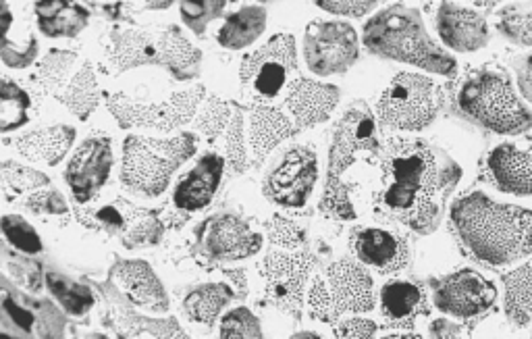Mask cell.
Here are the masks:
<instances>
[{
    "label": "cell",
    "mask_w": 532,
    "mask_h": 339,
    "mask_svg": "<svg viewBox=\"0 0 532 339\" xmlns=\"http://www.w3.org/2000/svg\"><path fill=\"white\" fill-rule=\"evenodd\" d=\"M462 177L451 156L424 140H393L381 154L377 211L416 233H433Z\"/></svg>",
    "instance_id": "6da1fadb"
},
{
    "label": "cell",
    "mask_w": 532,
    "mask_h": 339,
    "mask_svg": "<svg viewBox=\"0 0 532 339\" xmlns=\"http://www.w3.org/2000/svg\"><path fill=\"white\" fill-rule=\"evenodd\" d=\"M451 227L478 263L508 267L532 254V211L468 192L451 206Z\"/></svg>",
    "instance_id": "7a4b0ae2"
},
{
    "label": "cell",
    "mask_w": 532,
    "mask_h": 339,
    "mask_svg": "<svg viewBox=\"0 0 532 339\" xmlns=\"http://www.w3.org/2000/svg\"><path fill=\"white\" fill-rule=\"evenodd\" d=\"M364 44L372 55L416 65L424 71L451 75L456 59L429 36L420 11L406 5H391L364 25Z\"/></svg>",
    "instance_id": "3957f363"
},
{
    "label": "cell",
    "mask_w": 532,
    "mask_h": 339,
    "mask_svg": "<svg viewBox=\"0 0 532 339\" xmlns=\"http://www.w3.org/2000/svg\"><path fill=\"white\" fill-rule=\"evenodd\" d=\"M458 109L495 134L520 136L532 127V111L514 90L501 65L487 63L466 71L456 90Z\"/></svg>",
    "instance_id": "277c9868"
},
{
    "label": "cell",
    "mask_w": 532,
    "mask_h": 339,
    "mask_svg": "<svg viewBox=\"0 0 532 339\" xmlns=\"http://www.w3.org/2000/svg\"><path fill=\"white\" fill-rule=\"evenodd\" d=\"M109 42V59L117 71L161 65L181 82L200 73V50L175 25L163 30H113Z\"/></svg>",
    "instance_id": "5b68a950"
},
{
    "label": "cell",
    "mask_w": 532,
    "mask_h": 339,
    "mask_svg": "<svg viewBox=\"0 0 532 339\" xmlns=\"http://www.w3.org/2000/svg\"><path fill=\"white\" fill-rule=\"evenodd\" d=\"M358 152H379L375 117L364 102H354L337 121L329 150V173L321 208L343 221L356 219L348 186L343 184L341 177L350 165H354Z\"/></svg>",
    "instance_id": "8992f818"
},
{
    "label": "cell",
    "mask_w": 532,
    "mask_h": 339,
    "mask_svg": "<svg viewBox=\"0 0 532 339\" xmlns=\"http://www.w3.org/2000/svg\"><path fill=\"white\" fill-rule=\"evenodd\" d=\"M196 152V138L179 134L173 140L131 136L123 144L121 181L127 190L144 196H161L171 175Z\"/></svg>",
    "instance_id": "52a82bcc"
},
{
    "label": "cell",
    "mask_w": 532,
    "mask_h": 339,
    "mask_svg": "<svg viewBox=\"0 0 532 339\" xmlns=\"http://www.w3.org/2000/svg\"><path fill=\"white\" fill-rule=\"evenodd\" d=\"M445 104L443 88L427 75L399 73L377 102L383 125L399 132H420L429 127Z\"/></svg>",
    "instance_id": "ba28073f"
},
{
    "label": "cell",
    "mask_w": 532,
    "mask_h": 339,
    "mask_svg": "<svg viewBox=\"0 0 532 339\" xmlns=\"http://www.w3.org/2000/svg\"><path fill=\"white\" fill-rule=\"evenodd\" d=\"M308 302L312 317L323 323H333L348 312H370L375 308L372 277L354 260H337L314 279Z\"/></svg>",
    "instance_id": "9c48e42d"
},
{
    "label": "cell",
    "mask_w": 532,
    "mask_h": 339,
    "mask_svg": "<svg viewBox=\"0 0 532 339\" xmlns=\"http://www.w3.org/2000/svg\"><path fill=\"white\" fill-rule=\"evenodd\" d=\"M202 98V86L173 94L169 100L158 104L136 102L123 94H106V107H109L121 127H148L158 129V132H173L175 127L188 123L196 115Z\"/></svg>",
    "instance_id": "30bf717a"
},
{
    "label": "cell",
    "mask_w": 532,
    "mask_h": 339,
    "mask_svg": "<svg viewBox=\"0 0 532 339\" xmlns=\"http://www.w3.org/2000/svg\"><path fill=\"white\" fill-rule=\"evenodd\" d=\"M304 57L316 75L348 71L358 59L356 30L343 21H312L304 36Z\"/></svg>",
    "instance_id": "8fae6325"
},
{
    "label": "cell",
    "mask_w": 532,
    "mask_h": 339,
    "mask_svg": "<svg viewBox=\"0 0 532 339\" xmlns=\"http://www.w3.org/2000/svg\"><path fill=\"white\" fill-rule=\"evenodd\" d=\"M435 306L460 321L485 317L497 302V288L491 279L472 269H460L435 285Z\"/></svg>",
    "instance_id": "7c38bea8"
},
{
    "label": "cell",
    "mask_w": 532,
    "mask_h": 339,
    "mask_svg": "<svg viewBox=\"0 0 532 339\" xmlns=\"http://www.w3.org/2000/svg\"><path fill=\"white\" fill-rule=\"evenodd\" d=\"M296 69V40L294 36L281 34L244 59L239 69V82L260 96L273 98L287 84L289 73Z\"/></svg>",
    "instance_id": "4fadbf2b"
},
{
    "label": "cell",
    "mask_w": 532,
    "mask_h": 339,
    "mask_svg": "<svg viewBox=\"0 0 532 339\" xmlns=\"http://www.w3.org/2000/svg\"><path fill=\"white\" fill-rule=\"evenodd\" d=\"M314 267V256L308 252L279 254L264 258L262 277L266 281V300L281 308L287 315L300 317L304 285Z\"/></svg>",
    "instance_id": "5bb4252c"
},
{
    "label": "cell",
    "mask_w": 532,
    "mask_h": 339,
    "mask_svg": "<svg viewBox=\"0 0 532 339\" xmlns=\"http://www.w3.org/2000/svg\"><path fill=\"white\" fill-rule=\"evenodd\" d=\"M318 177V159L312 148L294 146L283 154L281 163L264 184V194L273 202L300 208L308 202Z\"/></svg>",
    "instance_id": "9a60e30c"
},
{
    "label": "cell",
    "mask_w": 532,
    "mask_h": 339,
    "mask_svg": "<svg viewBox=\"0 0 532 339\" xmlns=\"http://www.w3.org/2000/svg\"><path fill=\"white\" fill-rule=\"evenodd\" d=\"M113 165L111 138L90 136L77 148L67 167V184L79 204L90 202L106 184Z\"/></svg>",
    "instance_id": "2e32d148"
},
{
    "label": "cell",
    "mask_w": 532,
    "mask_h": 339,
    "mask_svg": "<svg viewBox=\"0 0 532 339\" xmlns=\"http://www.w3.org/2000/svg\"><path fill=\"white\" fill-rule=\"evenodd\" d=\"M200 246L212 260H239L256 254L262 246V238L242 217L227 213L206 221L200 233Z\"/></svg>",
    "instance_id": "e0dca14e"
},
{
    "label": "cell",
    "mask_w": 532,
    "mask_h": 339,
    "mask_svg": "<svg viewBox=\"0 0 532 339\" xmlns=\"http://www.w3.org/2000/svg\"><path fill=\"white\" fill-rule=\"evenodd\" d=\"M491 184L505 194H532V144H497L485 161Z\"/></svg>",
    "instance_id": "ac0fdd59"
},
{
    "label": "cell",
    "mask_w": 532,
    "mask_h": 339,
    "mask_svg": "<svg viewBox=\"0 0 532 339\" xmlns=\"http://www.w3.org/2000/svg\"><path fill=\"white\" fill-rule=\"evenodd\" d=\"M352 248L358 260L379 273H397L408 263V244L389 227H362L354 233Z\"/></svg>",
    "instance_id": "d6986e66"
},
{
    "label": "cell",
    "mask_w": 532,
    "mask_h": 339,
    "mask_svg": "<svg viewBox=\"0 0 532 339\" xmlns=\"http://www.w3.org/2000/svg\"><path fill=\"white\" fill-rule=\"evenodd\" d=\"M437 32L443 44L456 52H476L489 44L485 17L456 3H441L437 11Z\"/></svg>",
    "instance_id": "ffe728a7"
},
{
    "label": "cell",
    "mask_w": 532,
    "mask_h": 339,
    "mask_svg": "<svg viewBox=\"0 0 532 339\" xmlns=\"http://www.w3.org/2000/svg\"><path fill=\"white\" fill-rule=\"evenodd\" d=\"M337 102L339 90L335 86L306 80V77L291 82L287 94V107L300 129L327 121L335 111Z\"/></svg>",
    "instance_id": "44dd1931"
},
{
    "label": "cell",
    "mask_w": 532,
    "mask_h": 339,
    "mask_svg": "<svg viewBox=\"0 0 532 339\" xmlns=\"http://www.w3.org/2000/svg\"><path fill=\"white\" fill-rule=\"evenodd\" d=\"M225 161L217 152H208L198 161V165L192 169V173L181 179V184L175 188V206L181 211H200L204 208L212 196H215L221 177H223Z\"/></svg>",
    "instance_id": "7402d4cb"
},
{
    "label": "cell",
    "mask_w": 532,
    "mask_h": 339,
    "mask_svg": "<svg viewBox=\"0 0 532 339\" xmlns=\"http://www.w3.org/2000/svg\"><path fill=\"white\" fill-rule=\"evenodd\" d=\"M113 277L123 285L129 300L138 306L163 312L169 308L163 283L158 281L154 271L142 260H121L113 267Z\"/></svg>",
    "instance_id": "603a6c76"
},
{
    "label": "cell",
    "mask_w": 532,
    "mask_h": 339,
    "mask_svg": "<svg viewBox=\"0 0 532 339\" xmlns=\"http://www.w3.org/2000/svg\"><path fill=\"white\" fill-rule=\"evenodd\" d=\"M427 306V296L418 283L393 279L381 290V310L395 327H410Z\"/></svg>",
    "instance_id": "cb8c5ba5"
},
{
    "label": "cell",
    "mask_w": 532,
    "mask_h": 339,
    "mask_svg": "<svg viewBox=\"0 0 532 339\" xmlns=\"http://www.w3.org/2000/svg\"><path fill=\"white\" fill-rule=\"evenodd\" d=\"M100 290L104 294L106 304H109L111 321H106V323H111L121 335L138 337V335L150 333V335H161V337H185L183 329L171 319L158 323V321H150V319H142L138 315H133L127 302L123 300V296L117 294L113 285H100Z\"/></svg>",
    "instance_id": "d4e9b609"
},
{
    "label": "cell",
    "mask_w": 532,
    "mask_h": 339,
    "mask_svg": "<svg viewBox=\"0 0 532 339\" xmlns=\"http://www.w3.org/2000/svg\"><path fill=\"white\" fill-rule=\"evenodd\" d=\"M73 140H75L73 127L55 125V127L36 129V132L17 138L13 144L25 159L46 165H57L69 152Z\"/></svg>",
    "instance_id": "484cf974"
},
{
    "label": "cell",
    "mask_w": 532,
    "mask_h": 339,
    "mask_svg": "<svg viewBox=\"0 0 532 339\" xmlns=\"http://www.w3.org/2000/svg\"><path fill=\"white\" fill-rule=\"evenodd\" d=\"M296 132L298 125L291 123V119L285 117L279 109L264 107V104L256 107L252 111V123H250V142L256 154V163H260L279 142L294 136Z\"/></svg>",
    "instance_id": "4316f807"
},
{
    "label": "cell",
    "mask_w": 532,
    "mask_h": 339,
    "mask_svg": "<svg viewBox=\"0 0 532 339\" xmlns=\"http://www.w3.org/2000/svg\"><path fill=\"white\" fill-rule=\"evenodd\" d=\"M36 17L48 38H75L88 25L90 13L67 0H46L36 3Z\"/></svg>",
    "instance_id": "83f0119b"
},
{
    "label": "cell",
    "mask_w": 532,
    "mask_h": 339,
    "mask_svg": "<svg viewBox=\"0 0 532 339\" xmlns=\"http://www.w3.org/2000/svg\"><path fill=\"white\" fill-rule=\"evenodd\" d=\"M505 315L514 327L532 323V263L518 267L503 277Z\"/></svg>",
    "instance_id": "f1b7e54d"
},
{
    "label": "cell",
    "mask_w": 532,
    "mask_h": 339,
    "mask_svg": "<svg viewBox=\"0 0 532 339\" xmlns=\"http://www.w3.org/2000/svg\"><path fill=\"white\" fill-rule=\"evenodd\" d=\"M266 28V11L262 7H246L233 13L219 32V42L225 48L237 50L250 46Z\"/></svg>",
    "instance_id": "f546056e"
},
{
    "label": "cell",
    "mask_w": 532,
    "mask_h": 339,
    "mask_svg": "<svg viewBox=\"0 0 532 339\" xmlns=\"http://www.w3.org/2000/svg\"><path fill=\"white\" fill-rule=\"evenodd\" d=\"M233 300V292L225 283H212V285H200L194 292L188 294L183 302L188 317L194 319L200 325H212L219 317L221 308Z\"/></svg>",
    "instance_id": "4dcf8cb0"
},
{
    "label": "cell",
    "mask_w": 532,
    "mask_h": 339,
    "mask_svg": "<svg viewBox=\"0 0 532 339\" xmlns=\"http://www.w3.org/2000/svg\"><path fill=\"white\" fill-rule=\"evenodd\" d=\"M57 98L65 104V107L77 115L82 121H86L90 117V113H94V109L98 107V100H100V90H98V82H96V75H94V67L90 63H86L79 71L73 82L67 86V90L63 94H57Z\"/></svg>",
    "instance_id": "1f68e13d"
},
{
    "label": "cell",
    "mask_w": 532,
    "mask_h": 339,
    "mask_svg": "<svg viewBox=\"0 0 532 339\" xmlns=\"http://www.w3.org/2000/svg\"><path fill=\"white\" fill-rule=\"evenodd\" d=\"M497 30L520 46H532V3H510L497 13Z\"/></svg>",
    "instance_id": "d6a6232c"
},
{
    "label": "cell",
    "mask_w": 532,
    "mask_h": 339,
    "mask_svg": "<svg viewBox=\"0 0 532 339\" xmlns=\"http://www.w3.org/2000/svg\"><path fill=\"white\" fill-rule=\"evenodd\" d=\"M46 285L61 306L71 312V315H86V312L94 306L92 292L82 283H75L63 275H57L48 271L46 273Z\"/></svg>",
    "instance_id": "836d02e7"
},
{
    "label": "cell",
    "mask_w": 532,
    "mask_h": 339,
    "mask_svg": "<svg viewBox=\"0 0 532 339\" xmlns=\"http://www.w3.org/2000/svg\"><path fill=\"white\" fill-rule=\"evenodd\" d=\"M30 96L15 82L0 80V132H13L28 121Z\"/></svg>",
    "instance_id": "e575fe53"
},
{
    "label": "cell",
    "mask_w": 532,
    "mask_h": 339,
    "mask_svg": "<svg viewBox=\"0 0 532 339\" xmlns=\"http://www.w3.org/2000/svg\"><path fill=\"white\" fill-rule=\"evenodd\" d=\"M163 238V223L146 208L133 206L127 229L123 233V244L129 248L136 246H154Z\"/></svg>",
    "instance_id": "d590c367"
},
{
    "label": "cell",
    "mask_w": 532,
    "mask_h": 339,
    "mask_svg": "<svg viewBox=\"0 0 532 339\" xmlns=\"http://www.w3.org/2000/svg\"><path fill=\"white\" fill-rule=\"evenodd\" d=\"M44 186H48V177L44 173L23 167L13 161L0 163V190H3L7 196L13 198Z\"/></svg>",
    "instance_id": "8d00e7d4"
},
{
    "label": "cell",
    "mask_w": 532,
    "mask_h": 339,
    "mask_svg": "<svg viewBox=\"0 0 532 339\" xmlns=\"http://www.w3.org/2000/svg\"><path fill=\"white\" fill-rule=\"evenodd\" d=\"M75 59L77 55L71 50H50L44 57L42 65L38 67L34 80L40 84V88H44V92H52V90L61 88Z\"/></svg>",
    "instance_id": "74e56055"
},
{
    "label": "cell",
    "mask_w": 532,
    "mask_h": 339,
    "mask_svg": "<svg viewBox=\"0 0 532 339\" xmlns=\"http://www.w3.org/2000/svg\"><path fill=\"white\" fill-rule=\"evenodd\" d=\"M133 211V204L125 202V200H117L115 204H106L96 208V211H90L88 217L82 215V219H88L86 223H90L96 229L102 231H109V233H125L129 217Z\"/></svg>",
    "instance_id": "f35d334b"
},
{
    "label": "cell",
    "mask_w": 532,
    "mask_h": 339,
    "mask_svg": "<svg viewBox=\"0 0 532 339\" xmlns=\"http://www.w3.org/2000/svg\"><path fill=\"white\" fill-rule=\"evenodd\" d=\"M0 229H3L5 238L21 252L25 254H38L42 252V242L38 238L36 229L25 223L21 217L17 215H7L3 217V221H0Z\"/></svg>",
    "instance_id": "ab89813d"
},
{
    "label": "cell",
    "mask_w": 532,
    "mask_h": 339,
    "mask_svg": "<svg viewBox=\"0 0 532 339\" xmlns=\"http://www.w3.org/2000/svg\"><path fill=\"white\" fill-rule=\"evenodd\" d=\"M229 115H231L229 104L225 100H221L219 96H210L202 115L196 121V127L210 142H215L219 138V134L225 129Z\"/></svg>",
    "instance_id": "60d3db41"
},
{
    "label": "cell",
    "mask_w": 532,
    "mask_h": 339,
    "mask_svg": "<svg viewBox=\"0 0 532 339\" xmlns=\"http://www.w3.org/2000/svg\"><path fill=\"white\" fill-rule=\"evenodd\" d=\"M225 9L223 0H200V3H181V17L190 28L202 36L206 25L219 17Z\"/></svg>",
    "instance_id": "b9f144b4"
},
{
    "label": "cell",
    "mask_w": 532,
    "mask_h": 339,
    "mask_svg": "<svg viewBox=\"0 0 532 339\" xmlns=\"http://www.w3.org/2000/svg\"><path fill=\"white\" fill-rule=\"evenodd\" d=\"M227 165L231 169V175H239L246 171V150H244V123L242 113L235 111L233 121L229 127L227 138Z\"/></svg>",
    "instance_id": "7bdbcfd3"
},
{
    "label": "cell",
    "mask_w": 532,
    "mask_h": 339,
    "mask_svg": "<svg viewBox=\"0 0 532 339\" xmlns=\"http://www.w3.org/2000/svg\"><path fill=\"white\" fill-rule=\"evenodd\" d=\"M223 337H260V323L248 308H235L221 323Z\"/></svg>",
    "instance_id": "ee69618b"
},
{
    "label": "cell",
    "mask_w": 532,
    "mask_h": 339,
    "mask_svg": "<svg viewBox=\"0 0 532 339\" xmlns=\"http://www.w3.org/2000/svg\"><path fill=\"white\" fill-rule=\"evenodd\" d=\"M266 231H269V236L275 244L285 248H298L300 244L306 242L304 229L298 227L294 221L283 217H273L271 221H266Z\"/></svg>",
    "instance_id": "f6af8a7d"
},
{
    "label": "cell",
    "mask_w": 532,
    "mask_h": 339,
    "mask_svg": "<svg viewBox=\"0 0 532 339\" xmlns=\"http://www.w3.org/2000/svg\"><path fill=\"white\" fill-rule=\"evenodd\" d=\"M38 55V40L30 36L28 44L25 46H17L9 40H0V59L5 61V65L13 67V69H25L28 65H32V61Z\"/></svg>",
    "instance_id": "bcb514c9"
},
{
    "label": "cell",
    "mask_w": 532,
    "mask_h": 339,
    "mask_svg": "<svg viewBox=\"0 0 532 339\" xmlns=\"http://www.w3.org/2000/svg\"><path fill=\"white\" fill-rule=\"evenodd\" d=\"M25 208H30L36 215H65L67 213V202L63 194L57 190H42L30 196L23 204Z\"/></svg>",
    "instance_id": "7dc6e473"
},
{
    "label": "cell",
    "mask_w": 532,
    "mask_h": 339,
    "mask_svg": "<svg viewBox=\"0 0 532 339\" xmlns=\"http://www.w3.org/2000/svg\"><path fill=\"white\" fill-rule=\"evenodd\" d=\"M321 9L335 13V15H350V17H362L370 13L372 9H377L375 0H318L316 3Z\"/></svg>",
    "instance_id": "c3c4849f"
},
{
    "label": "cell",
    "mask_w": 532,
    "mask_h": 339,
    "mask_svg": "<svg viewBox=\"0 0 532 339\" xmlns=\"http://www.w3.org/2000/svg\"><path fill=\"white\" fill-rule=\"evenodd\" d=\"M375 333L377 325L370 319H348L335 327V335L339 337H372Z\"/></svg>",
    "instance_id": "681fc988"
},
{
    "label": "cell",
    "mask_w": 532,
    "mask_h": 339,
    "mask_svg": "<svg viewBox=\"0 0 532 339\" xmlns=\"http://www.w3.org/2000/svg\"><path fill=\"white\" fill-rule=\"evenodd\" d=\"M516 80L520 92L532 104V55H526L516 63Z\"/></svg>",
    "instance_id": "f907efd6"
},
{
    "label": "cell",
    "mask_w": 532,
    "mask_h": 339,
    "mask_svg": "<svg viewBox=\"0 0 532 339\" xmlns=\"http://www.w3.org/2000/svg\"><path fill=\"white\" fill-rule=\"evenodd\" d=\"M3 304H5V308H7V312H9V317L21 327V329H25V331H32V325H34V317L30 315V312L28 310H25V308H21L17 302H13L9 296L3 300Z\"/></svg>",
    "instance_id": "816d5d0a"
},
{
    "label": "cell",
    "mask_w": 532,
    "mask_h": 339,
    "mask_svg": "<svg viewBox=\"0 0 532 339\" xmlns=\"http://www.w3.org/2000/svg\"><path fill=\"white\" fill-rule=\"evenodd\" d=\"M466 329L454 321H447V319H437L435 323H431L429 333L435 337H460Z\"/></svg>",
    "instance_id": "f5cc1de1"
},
{
    "label": "cell",
    "mask_w": 532,
    "mask_h": 339,
    "mask_svg": "<svg viewBox=\"0 0 532 339\" xmlns=\"http://www.w3.org/2000/svg\"><path fill=\"white\" fill-rule=\"evenodd\" d=\"M225 275L237 285L239 288V298H246L248 296V281H246V275L242 271H237V269H229L225 271Z\"/></svg>",
    "instance_id": "db71d44e"
},
{
    "label": "cell",
    "mask_w": 532,
    "mask_h": 339,
    "mask_svg": "<svg viewBox=\"0 0 532 339\" xmlns=\"http://www.w3.org/2000/svg\"><path fill=\"white\" fill-rule=\"evenodd\" d=\"M11 23H13V15L7 7V3H0V40L7 36V32L11 30Z\"/></svg>",
    "instance_id": "11a10c76"
},
{
    "label": "cell",
    "mask_w": 532,
    "mask_h": 339,
    "mask_svg": "<svg viewBox=\"0 0 532 339\" xmlns=\"http://www.w3.org/2000/svg\"><path fill=\"white\" fill-rule=\"evenodd\" d=\"M296 337H318L316 333H298Z\"/></svg>",
    "instance_id": "9f6ffc18"
}]
</instances>
